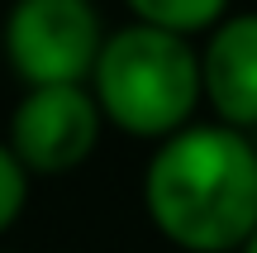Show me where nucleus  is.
Listing matches in <instances>:
<instances>
[{
    "instance_id": "obj_1",
    "label": "nucleus",
    "mask_w": 257,
    "mask_h": 253,
    "mask_svg": "<svg viewBox=\"0 0 257 253\" xmlns=\"http://www.w3.org/2000/svg\"><path fill=\"white\" fill-rule=\"evenodd\" d=\"M143 210L181 253H238L257 229V139L229 124H186L143 167Z\"/></svg>"
},
{
    "instance_id": "obj_2",
    "label": "nucleus",
    "mask_w": 257,
    "mask_h": 253,
    "mask_svg": "<svg viewBox=\"0 0 257 253\" xmlns=\"http://www.w3.org/2000/svg\"><path fill=\"white\" fill-rule=\"evenodd\" d=\"M91 96L105 124L124 129L128 139L162 143L195 124V105L205 101L200 53L181 34L124 24L119 34H105V48L91 72Z\"/></svg>"
},
{
    "instance_id": "obj_3",
    "label": "nucleus",
    "mask_w": 257,
    "mask_h": 253,
    "mask_svg": "<svg viewBox=\"0 0 257 253\" xmlns=\"http://www.w3.org/2000/svg\"><path fill=\"white\" fill-rule=\"evenodd\" d=\"M100 48L91 0H15L5 15V57L24 86H86Z\"/></svg>"
},
{
    "instance_id": "obj_4",
    "label": "nucleus",
    "mask_w": 257,
    "mask_h": 253,
    "mask_svg": "<svg viewBox=\"0 0 257 253\" xmlns=\"http://www.w3.org/2000/svg\"><path fill=\"white\" fill-rule=\"evenodd\" d=\"M105 115L91 86H29L10 115V153L29 177H67L95 153Z\"/></svg>"
},
{
    "instance_id": "obj_5",
    "label": "nucleus",
    "mask_w": 257,
    "mask_h": 253,
    "mask_svg": "<svg viewBox=\"0 0 257 253\" xmlns=\"http://www.w3.org/2000/svg\"><path fill=\"white\" fill-rule=\"evenodd\" d=\"M200 86L219 124L252 134L257 129V10L219 19L200 53Z\"/></svg>"
},
{
    "instance_id": "obj_6",
    "label": "nucleus",
    "mask_w": 257,
    "mask_h": 253,
    "mask_svg": "<svg viewBox=\"0 0 257 253\" xmlns=\"http://www.w3.org/2000/svg\"><path fill=\"white\" fill-rule=\"evenodd\" d=\"M134 10V24H153V29H167V34H205L224 19L229 0H124Z\"/></svg>"
},
{
    "instance_id": "obj_7",
    "label": "nucleus",
    "mask_w": 257,
    "mask_h": 253,
    "mask_svg": "<svg viewBox=\"0 0 257 253\" xmlns=\"http://www.w3.org/2000/svg\"><path fill=\"white\" fill-rule=\"evenodd\" d=\"M24 206H29V172L10 153V143L0 139V234L24 215Z\"/></svg>"
},
{
    "instance_id": "obj_8",
    "label": "nucleus",
    "mask_w": 257,
    "mask_h": 253,
    "mask_svg": "<svg viewBox=\"0 0 257 253\" xmlns=\"http://www.w3.org/2000/svg\"><path fill=\"white\" fill-rule=\"evenodd\" d=\"M238 253H257V229H252V239H248V244H243Z\"/></svg>"
},
{
    "instance_id": "obj_9",
    "label": "nucleus",
    "mask_w": 257,
    "mask_h": 253,
    "mask_svg": "<svg viewBox=\"0 0 257 253\" xmlns=\"http://www.w3.org/2000/svg\"><path fill=\"white\" fill-rule=\"evenodd\" d=\"M0 253H15V248H0Z\"/></svg>"
}]
</instances>
